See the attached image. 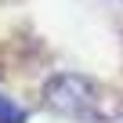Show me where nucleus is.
<instances>
[{
    "instance_id": "nucleus-2",
    "label": "nucleus",
    "mask_w": 123,
    "mask_h": 123,
    "mask_svg": "<svg viewBox=\"0 0 123 123\" xmlns=\"http://www.w3.org/2000/svg\"><path fill=\"white\" fill-rule=\"evenodd\" d=\"M0 123H25V109L0 94Z\"/></svg>"
},
{
    "instance_id": "nucleus-1",
    "label": "nucleus",
    "mask_w": 123,
    "mask_h": 123,
    "mask_svg": "<svg viewBox=\"0 0 123 123\" xmlns=\"http://www.w3.org/2000/svg\"><path fill=\"white\" fill-rule=\"evenodd\" d=\"M43 101L47 109H54L58 116H69V119H83V123H94L105 116L101 109V91L87 80V76H76V73H62L47 83L43 91Z\"/></svg>"
}]
</instances>
